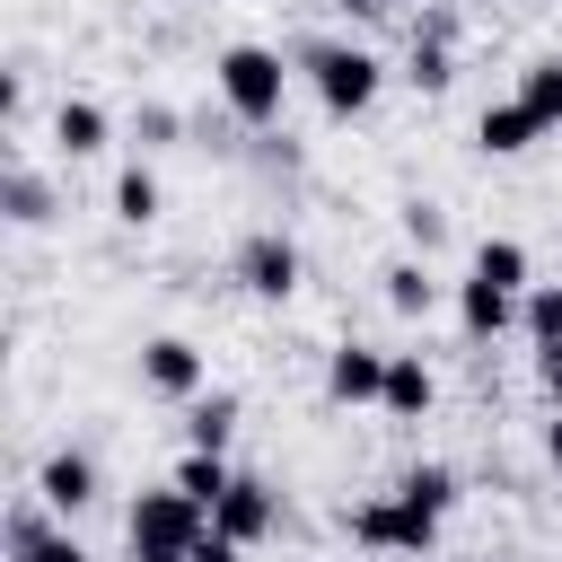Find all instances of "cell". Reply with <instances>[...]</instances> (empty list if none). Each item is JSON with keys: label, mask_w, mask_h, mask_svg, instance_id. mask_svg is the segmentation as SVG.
Masks as SVG:
<instances>
[{"label": "cell", "mask_w": 562, "mask_h": 562, "mask_svg": "<svg viewBox=\"0 0 562 562\" xmlns=\"http://www.w3.org/2000/svg\"><path fill=\"white\" fill-rule=\"evenodd\" d=\"M290 70L307 79V97H316L325 123H360V114L378 105V88H386V61H378L360 35H307V44L290 53Z\"/></svg>", "instance_id": "1"}, {"label": "cell", "mask_w": 562, "mask_h": 562, "mask_svg": "<svg viewBox=\"0 0 562 562\" xmlns=\"http://www.w3.org/2000/svg\"><path fill=\"white\" fill-rule=\"evenodd\" d=\"M290 79H299V70H290L272 44H220V53H211V88H220V105H228L237 132H272L281 105H290Z\"/></svg>", "instance_id": "2"}, {"label": "cell", "mask_w": 562, "mask_h": 562, "mask_svg": "<svg viewBox=\"0 0 562 562\" xmlns=\"http://www.w3.org/2000/svg\"><path fill=\"white\" fill-rule=\"evenodd\" d=\"M202 536H211V509L184 501L176 483H149V492H132V509H123V553H132V562H193Z\"/></svg>", "instance_id": "3"}, {"label": "cell", "mask_w": 562, "mask_h": 562, "mask_svg": "<svg viewBox=\"0 0 562 562\" xmlns=\"http://www.w3.org/2000/svg\"><path fill=\"white\" fill-rule=\"evenodd\" d=\"M342 536H351L360 553H378V562H430V553H439V518L413 509V501H395V492L351 501V509H342Z\"/></svg>", "instance_id": "4"}, {"label": "cell", "mask_w": 562, "mask_h": 562, "mask_svg": "<svg viewBox=\"0 0 562 562\" xmlns=\"http://www.w3.org/2000/svg\"><path fill=\"white\" fill-rule=\"evenodd\" d=\"M228 272H237V290H246V299L290 307V299H299V281H307V255H299V237H290V228H246V237H237V255H228Z\"/></svg>", "instance_id": "5"}, {"label": "cell", "mask_w": 562, "mask_h": 562, "mask_svg": "<svg viewBox=\"0 0 562 562\" xmlns=\"http://www.w3.org/2000/svg\"><path fill=\"white\" fill-rule=\"evenodd\" d=\"M140 386H149L158 404H193V395H211V360H202V342H193V334H149V342H140Z\"/></svg>", "instance_id": "6"}, {"label": "cell", "mask_w": 562, "mask_h": 562, "mask_svg": "<svg viewBox=\"0 0 562 562\" xmlns=\"http://www.w3.org/2000/svg\"><path fill=\"white\" fill-rule=\"evenodd\" d=\"M386 360L395 351H378V342H334L325 351V404H342V413L351 404H378L386 395Z\"/></svg>", "instance_id": "7"}, {"label": "cell", "mask_w": 562, "mask_h": 562, "mask_svg": "<svg viewBox=\"0 0 562 562\" xmlns=\"http://www.w3.org/2000/svg\"><path fill=\"white\" fill-rule=\"evenodd\" d=\"M97 492H105V474H97V457H88V448H53V457L35 465V501H44L53 518H79Z\"/></svg>", "instance_id": "8"}, {"label": "cell", "mask_w": 562, "mask_h": 562, "mask_svg": "<svg viewBox=\"0 0 562 562\" xmlns=\"http://www.w3.org/2000/svg\"><path fill=\"white\" fill-rule=\"evenodd\" d=\"M211 527H220V536H237V544L255 553L263 536H281V492H272L263 474H237V483H228V501L211 509Z\"/></svg>", "instance_id": "9"}, {"label": "cell", "mask_w": 562, "mask_h": 562, "mask_svg": "<svg viewBox=\"0 0 562 562\" xmlns=\"http://www.w3.org/2000/svg\"><path fill=\"white\" fill-rule=\"evenodd\" d=\"M448 307H457V334H465L474 351H492L501 334H518V299H509V290H492V281H474V272L457 281V299H448Z\"/></svg>", "instance_id": "10"}, {"label": "cell", "mask_w": 562, "mask_h": 562, "mask_svg": "<svg viewBox=\"0 0 562 562\" xmlns=\"http://www.w3.org/2000/svg\"><path fill=\"white\" fill-rule=\"evenodd\" d=\"M378 299H386V316L430 325V307H439V272H430V255H395V263L378 272Z\"/></svg>", "instance_id": "11"}, {"label": "cell", "mask_w": 562, "mask_h": 562, "mask_svg": "<svg viewBox=\"0 0 562 562\" xmlns=\"http://www.w3.org/2000/svg\"><path fill=\"white\" fill-rule=\"evenodd\" d=\"M105 140H114V114H105L97 97H61V105H53V158L79 167V158H97Z\"/></svg>", "instance_id": "12"}, {"label": "cell", "mask_w": 562, "mask_h": 562, "mask_svg": "<svg viewBox=\"0 0 562 562\" xmlns=\"http://www.w3.org/2000/svg\"><path fill=\"white\" fill-rule=\"evenodd\" d=\"M0 211H9V228H53V220H61V193H53L44 167L9 158V176H0Z\"/></svg>", "instance_id": "13"}, {"label": "cell", "mask_w": 562, "mask_h": 562, "mask_svg": "<svg viewBox=\"0 0 562 562\" xmlns=\"http://www.w3.org/2000/svg\"><path fill=\"white\" fill-rule=\"evenodd\" d=\"M536 140H544V132H536V114H527L518 97H492V105L474 114V149H483V158H527Z\"/></svg>", "instance_id": "14"}, {"label": "cell", "mask_w": 562, "mask_h": 562, "mask_svg": "<svg viewBox=\"0 0 562 562\" xmlns=\"http://www.w3.org/2000/svg\"><path fill=\"white\" fill-rule=\"evenodd\" d=\"M167 220V184L149 158H123L114 167V228H158Z\"/></svg>", "instance_id": "15"}, {"label": "cell", "mask_w": 562, "mask_h": 562, "mask_svg": "<svg viewBox=\"0 0 562 562\" xmlns=\"http://www.w3.org/2000/svg\"><path fill=\"white\" fill-rule=\"evenodd\" d=\"M430 404H439L430 360H422V351H395V360H386V395H378V413H386V422H422Z\"/></svg>", "instance_id": "16"}, {"label": "cell", "mask_w": 562, "mask_h": 562, "mask_svg": "<svg viewBox=\"0 0 562 562\" xmlns=\"http://www.w3.org/2000/svg\"><path fill=\"white\" fill-rule=\"evenodd\" d=\"M465 272H474V281H492V290H509V299H527V290H536V255H527V237H483Z\"/></svg>", "instance_id": "17"}, {"label": "cell", "mask_w": 562, "mask_h": 562, "mask_svg": "<svg viewBox=\"0 0 562 562\" xmlns=\"http://www.w3.org/2000/svg\"><path fill=\"white\" fill-rule=\"evenodd\" d=\"M386 492H395V501H413V509H430V518H448L465 483H457V465H439V457H413V465H404Z\"/></svg>", "instance_id": "18"}, {"label": "cell", "mask_w": 562, "mask_h": 562, "mask_svg": "<svg viewBox=\"0 0 562 562\" xmlns=\"http://www.w3.org/2000/svg\"><path fill=\"white\" fill-rule=\"evenodd\" d=\"M509 97H518V105L536 114V132L553 140V132H562V53H536V61L518 70V88H509Z\"/></svg>", "instance_id": "19"}, {"label": "cell", "mask_w": 562, "mask_h": 562, "mask_svg": "<svg viewBox=\"0 0 562 562\" xmlns=\"http://www.w3.org/2000/svg\"><path fill=\"white\" fill-rule=\"evenodd\" d=\"M228 439H237V395H228V386L193 395V404H184V448H211V457H228Z\"/></svg>", "instance_id": "20"}, {"label": "cell", "mask_w": 562, "mask_h": 562, "mask_svg": "<svg viewBox=\"0 0 562 562\" xmlns=\"http://www.w3.org/2000/svg\"><path fill=\"white\" fill-rule=\"evenodd\" d=\"M123 132H132V158H158V149H184V132H193V123H184L167 97H140Z\"/></svg>", "instance_id": "21"}, {"label": "cell", "mask_w": 562, "mask_h": 562, "mask_svg": "<svg viewBox=\"0 0 562 562\" xmlns=\"http://www.w3.org/2000/svg\"><path fill=\"white\" fill-rule=\"evenodd\" d=\"M167 483H176L184 501H202V509H220V501H228V483H237V465H228V457H211V448H184Z\"/></svg>", "instance_id": "22"}, {"label": "cell", "mask_w": 562, "mask_h": 562, "mask_svg": "<svg viewBox=\"0 0 562 562\" xmlns=\"http://www.w3.org/2000/svg\"><path fill=\"white\" fill-rule=\"evenodd\" d=\"M518 334H527V351H562V281H536L518 299Z\"/></svg>", "instance_id": "23"}, {"label": "cell", "mask_w": 562, "mask_h": 562, "mask_svg": "<svg viewBox=\"0 0 562 562\" xmlns=\"http://www.w3.org/2000/svg\"><path fill=\"white\" fill-rule=\"evenodd\" d=\"M404 79H413L422 97H439V88L457 79V53H448L439 35H413V44H404Z\"/></svg>", "instance_id": "24"}, {"label": "cell", "mask_w": 562, "mask_h": 562, "mask_svg": "<svg viewBox=\"0 0 562 562\" xmlns=\"http://www.w3.org/2000/svg\"><path fill=\"white\" fill-rule=\"evenodd\" d=\"M395 220H404V237H413V255H439V246H448V211H439V202H422V193H413V202H404Z\"/></svg>", "instance_id": "25"}, {"label": "cell", "mask_w": 562, "mask_h": 562, "mask_svg": "<svg viewBox=\"0 0 562 562\" xmlns=\"http://www.w3.org/2000/svg\"><path fill=\"white\" fill-rule=\"evenodd\" d=\"M53 527H61V518H53L44 501H18V509H9V562H26V553L53 536Z\"/></svg>", "instance_id": "26"}, {"label": "cell", "mask_w": 562, "mask_h": 562, "mask_svg": "<svg viewBox=\"0 0 562 562\" xmlns=\"http://www.w3.org/2000/svg\"><path fill=\"white\" fill-rule=\"evenodd\" d=\"M26 562H97V553H88V544L70 536V518H61V527H53V536H44V544H35Z\"/></svg>", "instance_id": "27"}, {"label": "cell", "mask_w": 562, "mask_h": 562, "mask_svg": "<svg viewBox=\"0 0 562 562\" xmlns=\"http://www.w3.org/2000/svg\"><path fill=\"white\" fill-rule=\"evenodd\" d=\"M536 395L562 413V351H536Z\"/></svg>", "instance_id": "28"}, {"label": "cell", "mask_w": 562, "mask_h": 562, "mask_svg": "<svg viewBox=\"0 0 562 562\" xmlns=\"http://www.w3.org/2000/svg\"><path fill=\"white\" fill-rule=\"evenodd\" d=\"M193 562H246V544H237V536H220V527H211V536H202V544H193Z\"/></svg>", "instance_id": "29"}, {"label": "cell", "mask_w": 562, "mask_h": 562, "mask_svg": "<svg viewBox=\"0 0 562 562\" xmlns=\"http://www.w3.org/2000/svg\"><path fill=\"white\" fill-rule=\"evenodd\" d=\"M334 9H342V18H360V26H369V18H395V9H404V0H334Z\"/></svg>", "instance_id": "30"}, {"label": "cell", "mask_w": 562, "mask_h": 562, "mask_svg": "<svg viewBox=\"0 0 562 562\" xmlns=\"http://www.w3.org/2000/svg\"><path fill=\"white\" fill-rule=\"evenodd\" d=\"M544 465L562 474V413H544Z\"/></svg>", "instance_id": "31"}, {"label": "cell", "mask_w": 562, "mask_h": 562, "mask_svg": "<svg viewBox=\"0 0 562 562\" xmlns=\"http://www.w3.org/2000/svg\"><path fill=\"white\" fill-rule=\"evenodd\" d=\"M536 562H544V553H536Z\"/></svg>", "instance_id": "32"}]
</instances>
